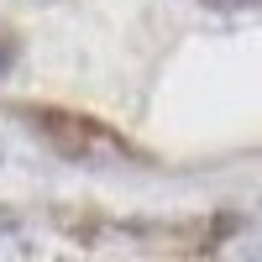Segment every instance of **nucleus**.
Here are the masks:
<instances>
[{
  "instance_id": "1",
  "label": "nucleus",
  "mask_w": 262,
  "mask_h": 262,
  "mask_svg": "<svg viewBox=\"0 0 262 262\" xmlns=\"http://www.w3.org/2000/svg\"><path fill=\"white\" fill-rule=\"evenodd\" d=\"M205 6H215V11H236V6H252V0H205Z\"/></svg>"
}]
</instances>
